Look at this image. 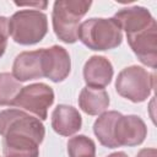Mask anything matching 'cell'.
<instances>
[{
  "label": "cell",
  "mask_w": 157,
  "mask_h": 157,
  "mask_svg": "<svg viewBox=\"0 0 157 157\" xmlns=\"http://www.w3.org/2000/svg\"><path fill=\"white\" fill-rule=\"evenodd\" d=\"M54 98V91L50 86L37 82L22 87L12 105L34 114L39 120H45Z\"/></svg>",
  "instance_id": "8992f818"
},
{
  "label": "cell",
  "mask_w": 157,
  "mask_h": 157,
  "mask_svg": "<svg viewBox=\"0 0 157 157\" xmlns=\"http://www.w3.org/2000/svg\"><path fill=\"white\" fill-rule=\"evenodd\" d=\"M16 6H28L31 7H37V10H44L48 6L47 1H34V2H15Z\"/></svg>",
  "instance_id": "ffe728a7"
},
{
  "label": "cell",
  "mask_w": 157,
  "mask_h": 157,
  "mask_svg": "<svg viewBox=\"0 0 157 157\" xmlns=\"http://www.w3.org/2000/svg\"><path fill=\"white\" fill-rule=\"evenodd\" d=\"M136 157H157V150L155 147L150 148H142L137 152Z\"/></svg>",
  "instance_id": "44dd1931"
},
{
  "label": "cell",
  "mask_w": 157,
  "mask_h": 157,
  "mask_svg": "<svg viewBox=\"0 0 157 157\" xmlns=\"http://www.w3.org/2000/svg\"><path fill=\"white\" fill-rule=\"evenodd\" d=\"M69 157H96V144L86 135H76L67 141Z\"/></svg>",
  "instance_id": "ac0fdd59"
},
{
  "label": "cell",
  "mask_w": 157,
  "mask_h": 157,
  "mask_svg": "<svg viewBox=\"0 0 157 157\" xmlns=\"http://www.w3.org/2000/svg\"><path fill=\"white\" fill-rule=\"evenodd\" d=\"M48 33V17L37 9L16 11L9 18V36L21 45L39 43Z\"/></svg>",
  "instance_id": "3957f363"
},
{
  "label": "cell",
  "mask_w": 157,
  "mask_h": 157,
  "mask_svg": "<svg viewBox=\"0 0 157 157\" xmlns=\"http://www.w3.org/2000/svg\"><path fill=\"white\" fill-rule=\"evenodd\" d=\"M9 38V18L0 16V58L4 55Z\"/></svg>",
  "instance_id": "d6986e66"
},
{
  "label": "cell",
  "mask_w": 157,
  "mask_h": 157,
  "mask_svg": "<svg viewBox=\"0 0 157 157\" xmlns=\"http://www.w3.org/2000/svg\"><path fill=\"white\" fill-rule=\"evenodd\" d=\"M107 157H128V155H126L125 152H121V151H119V152H113V153L108 155Z\"/></svg>",
  "instance_id": "7402d4cb"
},
{
  "label": "cell",
  "mask_w": 157,
  "mask_h": 157,
  "mask_svg": "<svg viewBox=\"0 0 157 157\" xmlns=\"http://www.w3.org/2000/svg\"><path fill=\"white\" fill-rule=\"evenodd\" d=\"M39 145L29 135L7 134L2 137L4 157H38Z\"/></svg>",
  "instance_id": "5bb4252c"
},
{
  "label": "cell",
  "mask_w": 157,
  "mask_h": 157,
  "mask_svg": "<svg viewBox=\"0 0 157 157\" xmlns=\"http://www.w3.org/2000/svg\"><path fill=\"white\" fill-rule=\"evenodd\" d=\"M128 43L144 65L156 69L157 66V23L156 21L148 27L135 33L126 34Z\"/></svg>",
  "instance_id": "52a82bcc"
},
{
  "label": "cell",
  "mask_w": 157,
  "mask_h": 157,
  "mask_svg": "<svg viewBox=\"0 0 157 157\" xmlns=\"http://www.w3.org/2000/svg\"><path fill=\"white\" fill-rule=\"evenodd\" d=\"M7 134L29 135L42 144L45 136V129L42 120L37 117L25 110L11 108L0 112V135L4 137Z\"/></svg>",
  "instance_id": "5b68a950"
},
{
  "label": "cell",
  "mask_w": 157,
  "mask_h": 157,
  "mask_svg": "<svg viewBox=\"0 0 157 157\" xmlns=\"http://www.w3.org/2000/svg\"><path fill=\"white\" fill-rule=\"evenodd\" d=\"M21 82L10 72H0V105L13 104L15 98L21 91Z\"/></svg>",
  "instance_id": "e0dca14e"
},
{
  "label": "cell",
  "mask_w": 157,
  "mask_h": 157,
  "mask_svg": "<svg viewBox=\"0 0 157 157\" xmlns=\"http://www.w3.org/2000/svg\"><path fill=\"white\" fill-rule=\"evenodd\" d=\"M44 77L53 82L64 81L71 71V59L69 52L60 45L43 48Z\"/></svg>",
  "instance_id": "9c48e42d"
},
{
  "label": "cell",
  "mask_w": 157,
  "mask_h": 157,
  "mask_svg": "<svg viewBox=\"0 0 157 157\" xmlns=\"http://www.w3.org/2000/svg\"><path fill=\"white\" fill-rule=\"evenodd\" d=\"M78 105L88 115H99L109 107V96L104 88L83 87L78 96Z\"/></svg>",
  "instance_id": "9a60e30c"
},
{
  "label": "cell",
  "mask_w": 157,
  "mask_h": 157,
  "mask_svg": "<svg viewBox=\"0 0 157 157\" xmlns=\"http://www.w3.org/2000/svg\"><path fill=\"white\" fill-rule=\"evenodd\" d=\"M78 39L91 50L104 52L115 49L121 44L123 31L113 17H92L80 25Z\"/></svg>",
  "instance_id": "7a4b0ae2"
},
{
  "label": "cell",
  "mask_w": 157,
  "mask_h": 157,
  "mask_svg": "<svg viewBox=\"0 0 157 157\" xmlns=\"http://www.w3.org/2000/svg\"><path fill=\"white\" fill-rule=\"evenodd\" d=\"M83 80L88 87L104 88L113 78L114 69L112 63L102 55H92L83 65Z\"/></svg>",
  "instance_id": "8fae6325"
},
{
  "label": "cell",
  "mask_w": 157,
  "mask_h": 157,
  "mask_svg": "<svg viewBox=\"0 0 157 157\" xmlns=\"http://www.w3.org/2000/svg\"><path fill=\"white\" fill-rule=\"evenodd\" d=\"M120 114L121 113L117 110H108L99 114L93 124V132L102 146L108 148L119 147L114 140V125Z\"/></svg>",
  "instance_id": "2e32d148"
},
{
  "label": "cell",
  "mask_w": 157,
  "mask_h": 157,
  "mask_svg": "<svg viewBox=\"0 0 157 157\" xmlns=\"http://www.w3.org/2000/svg\"><path fill=\"white\" fill-rule=\"evenodd\" d=\"M82 126L80 112L72 105L58 104L52 113V128L61 136H71Z\"/></svg>",
  "instance_id": "4fadbf2b"
},
{
  "label": "cell",
  "mask_w": 157,
  "mask_h": 157,
  "mask_svg": "<svg viewBox=\"0 0 157 157\" xmlns=\"http://www.w3.org/2000/svg\"><path fill=\"white\" fill-rule=\"evenodd\" d=\"M155 87V75L145 67L131 65L123 69L115 80V90L119 96L132 103L145 102Z\"/></svg>",
  "instance_id": "277c9868"
},
{
  "label": "cell",
  "mask_w": 157,
  "mask_h": 157,
  "mask_svg": "<svg viewBox=\"0 0 157 157\" xmlns=\"http://www.w3.org/2000/svg\"><path fill=\"white\" fill-rule=\"evenodd\" d=\"M147 136V126L145 121L134 114H120L114 125V140L120 146H139Z\"/></svg>",
  "instance_id": "ba28073f"
},
{
  "label": "cell",
  "mask_w": 157,
  "mask_h": 157,
  "mask_svg": "<svg viewBox=\"0 0 157 157\" xmlns=\"http://www.w3.org/2000/svg\"><path fill=\"white\" fill-rule=\"evenodd\" d=\"M92 1L87 0H56L53 5L52 23L58 39L66 44L78 40L81 18L88 12Z\"/></svg>",
  "instance_id": "6da1fadb"
},
{
  "label": "cell",
  "mask_w": 157,
  "mask_h": 157,
  "mask_svg": "<svg viewBox=\"0 0 157 157\" xmlns=\"http://www.w3.org/2000/svg\"><path fill=\"white\" fill-rule=\"evenodd\" d=\"M12 75L20 81H29L44 77L43 71V48L20 53L12 64Z\"/></svg>",
  "instance_id": "30bf717a"
},
{
  "label": "cell",
  "mask_w": 157,
  "mask_h": 157,
  "mask_svg": "<svg viewBox=\"0 0 157 157\" xmlns=\"http://www.w3.org/2000/svg\"><path fill=\"white\" fill-rule=\"evenodd\" d=\"M0 157H1V156H0Z\"/></svg>",
  "instance_id": "603a6c76"
},
{
  "label": "cell",
  "mask_w": 157,
  "mask_h": 157,
  "mask_svg": "<svg viewBox=\"0 0 157 157\" xmlns=\"http://www.w3.org/2000/svg\"><path fill=\"white\" fill-rule=\"evenodd\" d=\"M113 18L118 23L120 29L125 31L126 34L141 31L156 21L146 7L137 5L118 10L114 13Z\"/></svg>",
  "instance_id": "7c38bea8"
}]
</instances>
